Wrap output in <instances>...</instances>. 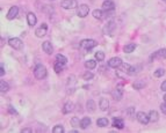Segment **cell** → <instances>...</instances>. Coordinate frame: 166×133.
Here are the masks:
<instances>
[{
	"mask_svg": "<svg viewBox=\"0 0 166 133\" xmlns=\"http://www.w3.org/2000/svg\"><path fill=\"white\" fill-rule=\"evenodd\" d=\"M91 123H92V120H91L90 117H84L83 119H82V121H80V127L84 129V130H86L91 125Z\"/></svg>",
	"mask_w": 166,
	"mask_h": 133,
	"instance_id": "obj_17",
	"label": "cell"
},
{
	"mask_svg": "<svg viewBox=\"0 0 166 133\" xmlns=\"http://www.w3.org/2000/svg\"><path fill=\"white\" fill-rule=\"evenodd\" d=\"M122 64H123L122 63V59L119 58V57H113V58L109 59V61H108V66L111 67V68H119Z\"/></svg>",
	"mask_w": 166,
	"mask_h": 133,
	"instance_id": "obj_6",
	"label": "cell"
},
{
	"mask_svg": "<svg viewBox=\"0 0 166 133\" xmlns=\"http://www.w3.org/2000/svg\"><path fill=\"white\" fill-rule=\"evenodd\" d=\"M47 30H48V26H47L45 23H43L40 28H37V29H36L35 34H36V36H37V37H43V36H45Z\"/></svg>",
	"mask_w": 166,
	"mask_h": 133,
	"instance_id": "obj_11",
	"label": "cell"
},
{
	"mask_svg": "<svg viewBox=\"0 0 166 133\" xmlns=\"http://www.w3.org/2000/svg\"><path fill=\"white\" fill-rule=\"evenodd\" d=\"M136 118H137V120H138L141 124H144V125H146V124L150 121L149 115H146V113H145V112H143V111H139V112H137Z\"/></svg>",
	"mask_w": 166,
	"mask_h": 133,
	"instance_id": "obj_7",
	"label": "cell"
},
{
	"mask_svg": "<svg viewBox=\"0 0 166 133\" xmlns=\"http://www.w3.org/2000/svg\"><path fill=\"white\" fill-rule=\"evenodd\" d=\"M94 57H95V60H98V61H102V60L105 59V53L102 52V51H98V52L94 54Z\"/></svg>",
	"mask_w": 166,
	"mask_h": 133,
	"instance_id": "obj_31",
	"label": "cell"
},
{
	"mask_svg": "<svg viewBox=\"0 0 166 133\" xmlns=\"http://www.w3.org/2000/svg\"><path fill=\"white\" fill-rule=\"evenodd\" d=\"M88 12H90V7L86 5V4H83V5H79L77 7V15L79 17H85L88 15Z\"/></svg>",
	"mask_w": 166,
	"mask_h": 133,
	"instance_id": "obj_5",
	"label": "cell"
},
{
	"mask_svg": "<svg viewBox=\"0 0 166 133\" xmlns=\"http://www.w3.org/2000/svg\"><path fill=\"white\" fill-rule=\"evenodd\" d=\"M80 121H82V120H79L78 117H73V118L71 119V125H72L73 127H79V126H80Z\"/></svg>",
	"mask_w": 166,
	"mask_h": 133,
	"instance_id": "obj_30",
	"label": "cell"
},
{
	"mask_svg": "<svg viewBox=\"0 0 166 133\" xmlns=\"http://www.w3.org/2000/svg\"><path fill=\"white\" fill-rule=\"evenodd\" d=\"M60 6L64 9H73V8H77L78 7V4H77L76 0H62Z\"/></svg>",
	"mask_w": 166,
	"mask_h": 133,
	"instance_id": "obj_4",
	"label": "cell"
},
{
	"mask_svg": "<svg viewBox=\"0 0 166 133\" xmlns=\"http://www.w3.org/2000/svg\"><path fill=\"white\" fill-rule=\"evenodd\" d=\"M93 16L98 20H101V19H103V12L101 9H94L93 11Z\"/></svg>",
	"mask_w": 166,
	"mask_h": 133,
	"instance_id": "obj_27",
	"label": "cell"
},
{
	"mask_svg": "<svg viewBox=\"0 0 166 133\" xmlns=\"http://www.w3.org/2000/svg\"><path fill=\"white\" fill-rule=\"evenodd\" d=\"M9 111H11V112H12V113H16V111H15V110H13V109H12V106H9Z\"/></svg>",
	"mask_w": 166,
	"mask_h": 133,
	"instance_id": "obj_40",
	"label": "cell"
},
{
	"mask_svg": "<svg viewBox=\"0 0 166 133\" xmlns=\"http://www.w3.org/2000/svg\"><path fill=\"white\" fill-rule=\"evenodd\" d=\"M114 28H115V22H114V21H109L108 25L103 28V31L107 33V34H109V33H111V30H113Z\"/></svg>",
	"mask_w": 166,
	"mask_h": 133,
	"instance_id": "obj_25",
	"label": "cell"
},
{
	"mask_svg": "<svg viewBox=\"0 0 166 133\" xmlns=\"http://www.w3.org/2000/svg\"><path fill=\"white\" fill-rule=\"evenodd\" d=\"M160 88H162V90L163 92H166V80L162 83V86H160Z\"/></svg>",
	"mask_w": 166,
	"mask_h": 133,
	"instance_id": "obj_37",
	"label": "cell"
},
{
	"mask_svg": "<svg viewBox=\"0 0 166 133\" xmlns=\"http://www.w3.org/2000/svg\"><path fill=\"white\" fill-rule=\"evenodd\" d=\"M160 110H162V112H163V113H165L166 115V102L165 103H162V104H160Z\"/></svg>",
	"mask_w": 166,
	"mask_h": 133,
	"instance_id": "obj_36",
	"label": "cell"
},
{
	"mask_svg": "<svg viewBox=\"0 0 166 133\" xmlns=\"http://www.w3.org/2000/svg\"><path fill=\"white\" fill-rule=\"evenodd\" d=\"M27 22L30 27L35 26V25H36V22H37V17H36V15H35L34 13H28Z\"/></svg>",
	"mask_w": 166,
	"mask_h": 133,
	"instance_id": "obj_13",
	"label": "cell"
},
{
	"mask_svg": "<svg viewBox=\"0 0 166 133\" xmlns=\"http://www.w3.org/2000/svg\"><path fill=\"white\" fill-rule=\"evenodd\" d=\"M102 9L106 11L107 13L108 12H113L115 9V4L111 1V0H106L103 4H102Z\"/></svg>",
	"mask_w": 166,
	"mask_h": 133,
	"instance_id": "obj_8",
	"label": "cell"
},
{
	"mask_svg": "<svg viewBox=\"0 0 166 133\" xmlns=\"http://www.w3.org/2000/svg\"><path fill=\"white\" fill-rule=\"evenodd\" d=\"M113 126L116 127V129H123L124 123H123V120L120 119V118H114V120H113Z\"/></svg>",
	"mask_w": 166,
	"mask_h": 133,
	"instance_id": "obj_20",
	"label": "cell"
},
{
	"mask_svg": "<svg viewBox=\"0 0 166 133\" xmlns=\"http://www.w3.org/2000/svg\"><path fill=\"white\" fill-rule=\"evenodd\" d=\"M73 109H74V104L72 102H66L63 106V113H65V115L70 113V112L73 111Z\"/></svg>",
	"mask_w": 166,
	"mask_h": 133,
	"instance_id": "obj_14",
	"label": "cell"
},
{
	"mask_svg": "<svg viewBox=\"0 0 166 133\" xmlns=\"http://www.w3.org/2000/svg\"><path fill=\"white\" fill-rule=\"evenodd\" d=\"M8 44L13 48L14 50H21V49L23 48V43H22V40H20V38H17V37L11 38V40H8Z\"/></svg>",
	"mask_w": 166,
	"mask_h": 133,
	"instance_id": "obj_3",
	"label": "cell"
},
{
	"mask_svg": "<svg viewBox=\"0 0 166 133\" xmlns=\"http://www.w3.org/2000/svg\"><path fill=\"white\" fill-rule=\"evenodd\" d=\"M56 61H58V63L65 65V64L68 63V59H66V57L63 56V54H57V56H56Z\"/></svg>",
	"mask_w": 166,
	"mask_h": 133,
	"instance_id": "obj_26",
	"label": "cell"
},
{
	"mask_svg": "<svg viewBox=\"0 0 166 133\" xmlns=\"http://www.w3.org/2000/svg\"><path fill=\"white\" fill-rule=\"evenodd\" d=\"M164 101L166 102V94H165V96H164Z\"/></svg>",
	"mask_w": 166,
	"mask_h": 133,
	"instance_id": "obj_41",
	"label": "cell"
},
{
	"mask_svg": "<svg viewBox=\"0 0 166 133\" xmlns=\"http://www.w3.org/2000/svg\"><path fill=\"white\" fill-rule=\"evenodd\" d=\"M163 1H164V2H166V0H163Z\"/></svg>",
	"mask_w": 166,
	"mask_h": 133,
	"instance_id": "obj_42",
	"label": "cell"
},
{
	"mask_svg": "<svg viewBox=\"0 0 166 133\" xmlns=\"http://www.w3.org/2000/svg\"><path fill=\"white\" fill-rule=\"evenodd\" d=\"M108 124H109V121L105 117H101L97 120V125L99 127H106V126H108Z\"/></svg>",
	"mask_w": 166,
	"mask_h": 133,
	"instance_id": "obj_19",
	"label": "cell"
},
{
	"mask_svg": "<svg viewBox=\"0 0 166 133\" xmlns=\"http://www.w3.org/2000/svg\"><path fill=\"white\" fill-rule=\"evenodd\" d=\"M93 77H94L93 73H92V72H88V71L83 75L84 80H91V79H93Z\"/></svg>",
	"mask_w": 166,
	"mask_h": 133,
	"instance_id": "obj_34",
	"label": "cell"
},
{
	"mask_svg": "<svg viewBox=\"0 0 166 133\" xmlns=\"http://www.w3.org/2000/svg\"><path fill=\"white\" fill-rule=\"evenodd\" d=\"M21 132H22V133H30V132H31V130H30V129H23Z\"/></svg>",
	"mask_w": 166,
	"mask_h": 133,
	"instance_id": "obj_39",
	"label": "cell"
},
{
	"mask_svg": "<svg viewBox=\"0 0 166 133\" xmlns=\"http://www.w3.org/2000/svg\"><path fill=\"white\" fill-rule=\"evenodd\" d=\"M99 106H100V109H101L102 111L108 110V106H109V102H108V100H107V98H101V100H100V102H99Z\"/></svg>",
	"mask_w": 166,
	"mask_h": 133,
	"instance_id": "obj_15",
	"label": "cell"
},
{
	"mask_svg": "<svg viewBox=\"0 0 166 133\" xmlns=\"http://www.w3.org/2000/svg\"><path fill=\"white\" fill-rule=\"evenodd\" d=\"M136 44L135 43H129V44H127L124 48H123V50H124L125 53H131L135 49H136Z\"/></svg>",
	"mask_w": 166,
	"mask_h": 133,
	"instance_id": "obj_21",
	"label": "cell"
},
{
	"mask_svg": "<svg viewBox=\"0 0 166 133\" xmlns=\"http://www.w3.org/2000/svg\"><path fill=\"white\" fill-rule=\"evenodd\" d=\"M85 67H86L87 69H93V68L97 67V61L93 60V59H90V60H87V61L85 63Z\"/></svg>",
	"mask_w": 166,
	"mask_h": 133,
	"instance_id": "obj_22",
	"label": "cell"
},
{
	"mask_svg": "<svg viewBox=\"0 0 166 133\" xmlns=\"http://www.w3.org/2000/svg\"><path fill=\"white\" fill-rule=\"evenodd\" d=\"M8 89H9L8 83H7L6 81L1 80V81H0V90H1V93H6V92H8Z\"/></svg>",
	"mask_w": 166,
	"mask_h": 133,
	"instance_id": "obj_23",
	"label": "cell"
},
{
	"mask_svg": "<svg viewBox=\"0 0 166 133\" xmlns=\"http://www.w3.org/2000/svg\"><path fill=\"white\" fill-rule=\"evenodd\" d=\"M4 74H5V69H4V65L1 64V66H0V75L2 77Z\"/></svg>",
	"mask_w": 166,
	"mask_h": 133,
	"instance_id": "obj_38",
	"label": "cell"
},
{
	"mask_svg": "<svg viewBox=\"0 0 166 133\" xmlns=\"http://www.w3.org/2000/svg\"><path fill=\"white\" fill-rule=\"evenodd\" d=\"M97 40H83L80 42V46L85 49V50H91V49H93V48H95L97 46Z\"/></svg>",
	"mask_w": 166,
	"mask_h": 133,
	"instance_id": "obj_2",
	"label": "cell"
},
{
	"mask_svg": "<svg viewBox=\"0 0 166 133\" xmlns=\"http://www.w3.org/2000/svg\"><path fill=\"white\" fill-rule=\"evenodd\" d=\"M63 68H64V64H60V63L56 61L55 66H54V69H55L56 73H60L63 71Z\"/></svg>",
	"mask_w": 166,
	"mask_h": 133,
	"instance_id": "obj_29",
	"label": "cell"
},
{
	"mask_svg": "<svg viewBox=\"0 0 166 133\" xmlns=\"http://www.w3.org/2000/svg\"><path fill=\"white\" fill-rule=\"evenodd\" d=\"M52 132L54 133H63L64 132V127L62 125H56L55 127L52 129Z\"/></svg>",
	"mask_w": 166,
	"mask_h": 133,
	"instance_id": "obj_33",
	"label": "cell"
},
{
	"mask_svg": "<svg viewBox=\"0 0 166 133\" xmlns=\"http://www.w3.org/2000/svg\"><path fill=\"white\" fill-rule=\"evenodd\" d=\"M17 13H19V8H17V6H12V7L9 8L8 13H7V19H8V20H13V19L16 17Z\"/></svg>",
	"mask_w": 166,
	"mask_h": 133,
	"instance_id": "obj_10",
	"label": "cell"
},
{
	"mask_svg": "<svg viewBox=\"0 0 166 133\" xmlns=\"http://www.w3.org/2000/svg\"><path fill=\"white\" fill-rule=\"evenodd\" d=\"M34 74L39 80L44 79L47 77V68H45V66H43L42 64H37L34 68Z\"/></svg>",
	"mask_w": 166,
	"mask_h": 133,
	"instance_id": "obj_1",
	"label": "cell"
},
{
	"mask_svg": "<svg viewBox=\"0 0 166 133\" xmlns=\"http://www.w3.org/2000/svg\"><path fill=\"white\" fill-rule=\"evenodd\" d=\"M144 86H145V82L142 81V80H137V81H135V83H134V88H135V89H142Z\"/></svg>",
	"mask_w": 166,
	"mask_h": 133,
	"instance_id": "obj_28",
	"label": "cell"
},
{
	"mask_svg": "<svg viewBox=\"0 0 166 133\" xmlns=\"http://www.w3.org/2000/svg\"><path fill=\"white\" fill-rule=\"evenodd\" d=\"M127 115H128L129 117H133V116H135V108L130 106V108L127 110Z\"/></svg>",
	"mask_w": 166,
	"mask_h": 133,
	"instance_id": "obj_35",
	"label": "cell"
},
{
	"mask_svg": "<svg viewBox=\"0 0 166 133\" xmlns=\"http://www.w3.org/2000/svg\"><path fill=\"white\" fill-rule=\"evenodd\" d=\"M149 118H150V121L156 123V121H158V119H159V115H158V112L156 110H151L149 112Z\"/></svg>",
	"mask_w": 166,
	"mask_h": 133,
	"instance_id": "obj_18",
	"label": "cell"
},
{
	"mask_svg": "<svg viewBox=\"0 0 166 133\" xmlns=\"http://www.w3.org/2000/svg\"><path fill=\"white\" fill-rule=\"evenodd\" d=\"M151 58H163L166 59V49H160L157 52H154V54L151 56Z\"/></svg>",
	"mask_w": 166,
	"mask_h": 133,
	"instance_id": "obj_16",
	"label": "cell"
},
{
	"mask_svg": "<svg viewBox=\"0 0 166 133\" xmlns=\"http://www.w3.org/2000/svg\"><path fill=\"white\" fill-rule=\"evenodd\" d=\"M42 49H43V51L45 53H48V54H51L52 51H54V48H52V44L50 43V42H44L43 44H42Z\"/></svg>",
	"mask_w": 166,
	"mask_h": 133,
	"instance_id": "obj_12",
	"label": "cell"
},
{
	"mask_svg": "<svg viewBox=\"0 0 166 133\" xmlns=\"http://www.w3.org/2000/svg\"><path fill=\"white\" fill-rule=\"evenodd\" d=\"M111 96H113L115 100L120 101V100L122 98V96H123V89H122L121 87H117V88H115V89L111 92Z\"/></svg>",
	"mask_w": 166,
	"mask_h": 133,
	"instance_id": "obj_9",
	"label": "cell"
},
{
	"mask_svg": "<svg viewBox=\"0 0 166 133\" xmlns=\"http://www.w3.org/2000/svg\"><path fill=\"white\" fill-rule=\"evenodd\" d=\"M165 74V71L163 69V68H158L157 71H154V77L156 78H160V77H163Z\"/></svg>",
	"mask_w": 166,
	"mask_h": 133,
	"instance_id": "obj_32",
	"label": "cell"
},
{
	"mask_svg": "<svg viewBox=\"0 0 166 133\" xmlns=\"http://www.w3.org/2000/svg\"><path fill=\"white\" fill-rule=\"evenodd\" d=\"M86 106H87V110L90 112H93L95 110V102L93 100H88L87 103H86Z\"/></svg>",
	"mask_w": 166,
	"mask_h": 133,
	"instance_id": "obj_24",
	"label": "cell"
}]
</instances>
